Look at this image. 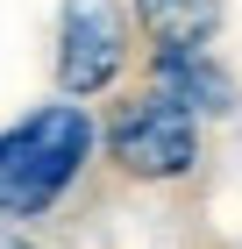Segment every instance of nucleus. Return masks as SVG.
I'll return each instance as SVG.
<instances>
[{
    "label": "nucleus",
    "mask_w": 242,
    "mask_h": 249,
    "mask_svg": "<svg viewBox=\"0 0 242 249\" xmlns=\"http://www.w3.org/2000/svg\"><path fill=\"white\" fill-rule=\"evenodd\" d=\"M86 150H93V121L86 107H72V93L64 107H36L29 121H15L0 135V213H21V221L43 213L78 178Z\"/></svg>",
    "instance_id": "obj_1"
},
{
    "label": "nucleus",
    "mask_w": 242,
    "mask_h": 249,
    "mask_svg": "<svg viewBox=\"0 0 242 249\" xmlns=\"http://www.w3.org/2000/svg\"><path fill=\"white\" fill-rule=\"evenodd\" d=\"M107 150L114 164L129 178H178L192 171V157H200V107H186L178 93L164 86H149L143 100H129L107 128Z\"/></svg>",
    "instance_id": "obj_2"
},
{
    "label": "nucleus",
    "mask_w": 242,
    "mask_h": 249,
    "mask_svg": "<svg viewBox=\"0 0 242 249\" xmlns=\"http://www.w3.org/2000/svg\"><path fill=\"white\" fill-rule=\"evenodd\" d=\"M129 36H121V7L114 0H64L57 21V86L72 100H93L100 86L121 78Z\"/></svg>",
    "instance_id": "obj_3"
},
{
    "label": "nucleus",
    "mask_w": 242,
    "mask_h": 249,
    "mask_svg": "<svg viewBox=\"0 0 242 249\" xmlns=\"http://www.w3.org/2000/svg\"><path fill=\"white\" fill-rule=\"evenodd\" d=\"M157 86H164V93H178L186 107H200V114H228V107H235V86H228L221 64L206 57V43L157 50Z\"/></svg>",
    "instance_id": "obj_4"
},
{
    "label": "nucleus",
    "mask_w": 242,
    "mask_h": 249,
    "mask_svg": "<svg viewBox=\"0 0 242 249\" xmlns=\"http://www.w3.org/2000/svg\"><path fill=\"white\" fill-rule=\"evenodd\" d=\"M135 21L157 50H186L221 29V0H135Z\"/></svg>",
    "instance_id": "obj_5"
},
{
    "label": "nucleus",
    "mask_w": 242,
    "mask_h": 249,
    "mask_svg": "<svg viewBox=\"0 0 242 249\" xmlns=\"http://www.w3.org/2000/svg\"><path fill=\"white\" fill-rule=\"evenodd\" d=\"M0 249H21V242H0Z\"/></svg>",
    "instance_id": "obj_6"
}]
</instances>
